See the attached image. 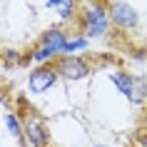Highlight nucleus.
I'll use <instances>...</instances> for the list:
<instances>
[{
	"instance_id": "obj_1",
	"label": "nucleus",
	"mask_w": 147,
	"mask_h": 147,
	"mask_svg": "<svg viewBox=\"0 0 147 147\" xmlns=\"http://www.w3.org/2000/svg\"><path fill=\"white\" fill-rule=\"evenodd\" d=\"M110 28H112V23H110V13H107L105 0H87L85 5H80L78 32H82L87 40L107 38Z\"/></svg>"
},
{
	"instance_id": "obj_2",
	"label": "nucleus",
	"mask_w": 147,
	"mask_h": 147,
	"mask_svg": "<svg viewBox=\"0 0 147 147\" xmlns=\"http://www.w3.org/2000/svg\"><path fill=\"white\" fill-rule=\"evenodd\" d=\"M67 30H62V28H47L42 35H40V40L35 42V47H32L30 53V60L38 62V65H50V62H55L60 55H65V45H67Z\"/></svg>"
},
{
	"instance_id": "obj_3",
	"label": "nucleus",
	"mask_w": 147,
	"mask_h": 147,
	"mask_svg": "<svg viewBox=\"0 0 147 147\" xmlns=\"http://www.w3.org/2000/svg\"><path fill=\"white\" fill-rule=\"evenodd\" d=\"M107 13H110V23L112 28L122 32H132L140 28V13L135 5L125 3V0H110L107 3Z\"/></svg>"
},
{
	"instance_id": "obj_4",
	"label": "nucleus",
	"mask_w": 147,
	"mask_h": 147,
	"mask_svg": "<svg viewBox=\"0 0 147 147\" xmlns=\"http://www.w3.org/2000/svg\"><path fill=\"white\" fill-rule=\"evenodd\" d=\"M110 82H112L130 102H135V105H140V102L147 100V87L142 85L132 72H127V70H110Z\"/></svg>"
},
{
	"instance_id": "obj_5",
	"label": "nucleus",
	"mask_w": 147,
	"mask_h": 147,
	"mask_svg": "<svg viewBox=\"0 0 147 147\" xmlns=\"http://www.w3.org/2000/svg\"><path fill=\"white\" fill-rule=\"evenodd\" d=\"M23 135L30 147H47L50 145V130H47L45 120L35 110H28L23 115Z\"/></svg>"
},
{
	"instance_id": "obj_6",
	"label": "nucleus",
	"mask_w": 147,
	"mask_h": 147,
	"mask_svg": "<svg viewBox=\"0 0 147 147\" xmlns=\"http://www.w3.org/2000/svg\"><path fill=\"white\" fill-rule=\"evenodd\" d=\"M53 65H55V70H57L60 80H70V82L82 80V78H87V75L92 72L90 62H87L85 57H80V55H60Z\"/></svg>"
},
{
	"instance_id": "obj_7",
	"label": "nucleus",
	"mask_w": 147,
	"mask_h": 147,
	"mask_svg": "<svg viewBox=\"0 0 147 147\" xmlns=\"http://www.w3.org/2000/svg\"><path fill=\"white\" fill-rule=\"evenodd\" d=\"M57 80H60V75H57V70H55L53 62H50V65H38V67H32L30 75H28V90H30L32 95H42V92H47L50 87H55Z\"/></svg>"
},
{
	"instance_id": "obj_8",
	"label": "nucleus",
	"mask_w": 147,
	"mask_h": 147,
	"mask_svg": "<svg viewBox=\"0 0 147 147\" xmlns=\"http://www.w3.org/2000/svg\"><path fill=\"white\" fill-rule=\"evenodd\" d=\"M45 5L57 13V18L62 23H78V15H80L78 0H45Z\"/></svg>"
},
{
	"instance_id": "obj_9",
	"label": "nucleus",
	"mask_w": 147,
	"mask_h": 147,
	"mask_svg": "<svg viewBox=\"0 0 147 147\" xmlns=\"http://www.w3.org/2000/svg\"><path fill=\"white\" fill-rule=\"evenodd\" d=\"M3 122H5L8 132L15 140H25V135H23V120L18 117V112H5V115H3Z\"/></svg>"
},
{
	"instance_id": "obj_10",
	"label": "nucleus",
	"mask_w": 147,
	"mask_h": 147,
	"mask_svg": "<svg viewBox=\"0 0 147 147\" xmlns=\"http://www.w3.org/2000/svg\"><path fill=\"white\" fill-rule=\"evenodd\" d=\"M90 45V40L82 32H70L67 35V45H65V55H75L78 50H85Z\"/></svg>"
},
{
	"instance_id": "obj_11",
	"label": "nucleus",
	"mask_w": 147,
	"mask_h": 147,
	"mask_svg": "<svg viewBox=\"0 0 147 147\" xmlns=\"http://www.w3.org/2000/svg\"><path fill=\"white\" fill-rule=\"evenodd\" d=\"M92 147H112V145H92Z\"/></svg>"
}]
</instances>
